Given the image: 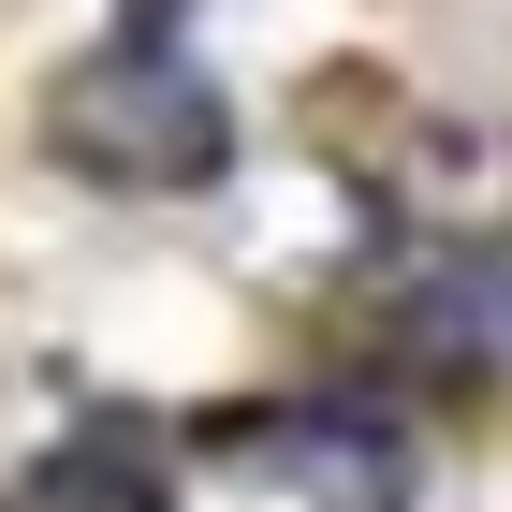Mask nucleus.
<instances>
[{
    "mask_svg": "<svg viewBox=\"0 0 512 512\" xmlns=\"http://www.w3.org/2000/svg\"><path fill=\"white\" fill-rule=\"evenodd\" d=\"M30 512H176V498H161V454L103 410V425H74V439L30 469Z\"/></svg>",
    "mask_w": 512,
    "mask_h": 512,
    "instance_id": "4",
    "label": "nucleus"
},
{
    "mask_svg": "<svg viewBox=\"0 0 512 512\" xmlns=\"http://www.w3.org/2000/svg\"><path fill=\"white\" fill-rule=\"evenodd\" d=\"M395 322H425L439 352H512V235L439 249V264L410 278V308H395Z\"/></svg>",
    "mask_w": 512,
    "mask_h": 512,
    "instance_id": "3",
    "label": "nucleus"
},
{
    "mask_svg": "<svg viewBox=\"0 0 512 512\" xmlns=\"http://www.w3.org/2000/svg\"><path fill=\"white\" fill-rule=\"evenodd\" d=\"M220 454H235L249 483H278L293 512H410V483H425L410 425L366 410V395H278V410H235Z\"/></svg>",
    "mask_w": 512,
    "mask_h": 512,
    "instance_id": "2",
    "label": "nucleus"
},
{
    "mask_svg": "<svg viewBox=\"0 0 512 512\" xmlns=\"http://www.w3.org/2000/svg\"><path fill=\"white\" fill-rule=\"evenodd\" d=\"M44 147L74 161V176H103V191H205V176L235 161V118H220V88H205L161 30H118L103 59L59 74Z\"/></svg>",
    "mask_w": 512,
    "mask_h": 512,
    "instance_id": "1",
    "label": "nucleus"
}]
</instances>
